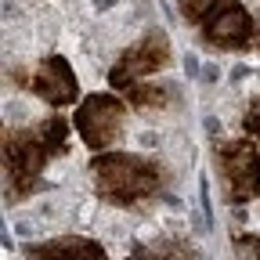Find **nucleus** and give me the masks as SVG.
<instances>
[{"label": "nucleus", "mask_w": 260, "mask_h": 260, "mask_svg": "<svg viewBox=\"0 0 260 260\" xmlns=\"http://www.w3.org/2000/svg\"><path fill=\"white\" fill-rule=\"evenodd\" d=\"M73 123L54 109L47 119H37L29 126H8L4 141H0V155H4V203L18 206L32 199L44 188L47 167L69 152V134Z\"/></svg>", "instance_id": "1"}, {"label": "nucleus", "mask_w": 260, "mask_h": 260, "mask_svg": "<svg viewBox=\"0 0 260 260\" xmlns=\"http://www.w3.org/2000/svg\"><path fill=\"white\" fill-rule=\"evenodd\" d=\"M87 177H90V188L98 199L123 213H148L174 181L170 167L159 155L119 152V148L90 152Z\"/></svg>", "instance_id": "2"}, {"label": "nucleus", "mask_w": 260, "mask_h": 260, "mask_svg": "<svg viewBox=\"0 0 260 260\" xmlns=\"http://www.w3.org/2000/svg\"><path fill=\"white\" fill-rule=\"evenodd\" d=\"M213 174L228 206H249L260 199V145L249 134L213 141Z\"/></svg>", "instance_id": "3"}, {"label": "nucleus", "mask_w": 260, "mask_h": 260, "mask_svg": "<svg viewBox=\"0 0 260 260\" xmlns=\"http://www.w3.org/2000/svg\"><path fill=\"white\" fill-rule=\"evenodd\" d=\"M126 98L119 90H94L83 94L80 105L73 109V126H76V138L83 141L87 152H105L116 148L126 134V119H130Z\"/></svg>", "instance_id": "4"}, {"label": "nucleus", "mask_w": 260, "mask_h": 260, "mask_svg": "<svg viewBox=\"0 0 260 260\" xmlns=\"http://www.w3.org/2000/svg\"><path fill=\"white\" fill-rule=\"evenodd\" d=\"M8 83H15L18 90L51 109H76L83 98L76 69L65 54H44L32 65H15V69H8Z\"/></svg>", "instance_id": "5"}, {"label": "nucleus", "mask_w": 260, "mask_h": 260, "mask_svg": "<svg viewBox=\"0 0 260 260\" xmlns=\"http://www.w3.org/2000/svg\"><path fill=\"white\" fill-rule=\"evenodd\" d=\"M195 40L210 54H246L256 47V18L242 0H224L195 25Z\"/></svg>", "instance_id": "6"}, {"label": "nucleus", "mask_w": 260, "mask_h": 260, "mask_svg": "<svg viewBox=\"0 0 260 260\" xmlns=\"http://www.w3.org/2000/svg\"><path fill=\"white\" fill-rule=\"evenodd\" d=\"M174 65V44H170V32L162 25H148L141 37L123 47L116 54V61L109 65V87L119 90L130 80H148V76H162Z\"/></svg>", "instance_id": "7"}, {"label": "nucleus", "mask_w": 260, "mask_h": 260, "mask_svg": "<svg viewBox=\"0 0 260 260\" xmlns=\"http://www.w3.org/2000/svg\"><path fill=\"white\" fill-rule=\"evenodd\" d=\"M119 94L126 98V105L155 119V116H170L181 109V87L170 83V80H162V76H148V80H130L119 87Z\"/></svg>", "instance_id": "8"}, {"label": "nucleus", "mask_w": 260, "mask_h": 260, "mask_svg": "<svg viewBox=\"0 0 260 260\" xmlns=\"http://www.w3.org/2000/svg\"><path fill=\"white\" fill-rule=\"evenodd\" d=\"M22 256H44V260H105L109 249L87 239V235H54V239H40V242H25L18 249Z\"/></svg>", "instance_id": "9"}, {"label": "nucleus", "mask_w": 260, "mask_h": 260, "mask_svg": "<svg viewBox=\"0 0 260 260\" xmlns=\"http://www.w3.org/2000/svg\"><path fill=\"white\" fill-rule=\"evenodd\" d=\"M224 4V0H174V8H177V18L184 22V25H199L213 8H220Z\"/></svg>", "instance_id": "10"}, {"label": "nucleus", "mask_w": 260, "mask_h": 260, "mask_svg": "<svg viewBox=\"0 0 260 260\" xmlns=\"http://www.w3.org/2000/svg\"><path fill=\"white\" fill-rule=\"evenodd\" d=\"M130 256H199L191 242H177V239H162V242H152V249H134Z\"/></svg>", "instance_id": "11"}, {"label": "nucleus", "mask_w": 260, "mask_h": 260, "mask_svg": "<svg viewBox=\"0 0 260 260\" xmlns=\"http://www.w3.org/2000/svg\"><path fill=\"white\" fill-rule=\"evenodd\" d=\"M242 130H246V134L260 145V98H253L249 109L242 112Z\"/></svg>", "instance_id": "12"}, {"label": "nucleus", "mask_w": 260, "mask_h": 260, "mask_svg": "<svg viewBox=\"0 0 260 260\" xmlns=\"http://www.w3.org/2000/svg\"><path fill=\"white\" fill-rule=\"evenodd\" d=\"M232 246H235V256H253V260H260V235H235Z\"/></svg>", "instance_id": "13"}, {"label": "nucleus", "mask_w": 260, "mask_h": 260, "mask_svg": "<svg viewBox=\"0 0 260 260\" xmlns=\"http://www.w3.org/2000/svg\"><path fill=\"white\" fill-rule=\"evenodd\" d=\"M256 51H260V22H256Z\"/></svg>", "instance_id": "14"}]
</instances>
